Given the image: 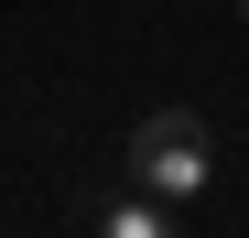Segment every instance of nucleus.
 <instances>
[{
	"instance_id": "1",
	"label": "nucleus",
	"mask_w": 249,
	"mask_h": 238,
	"mask_svg": "<svg viewBox=\"0 0 249 238\" xmlns=\"http://www.w3.org/2000/svg\"><path fill=\"white\" fill-rule=\"evenodd\" d=\"M130 173H141V195H162V206L206 195V173H217V152H206V119H195V108H152L141 130H130Z\"/></svg>"
},
{
	"instance_id": "2",
	"label": "nucleus",
	"mask_w": 249,
	"mask_h": 238,
	"mask_svg": "<svg viewBox=\"0 0 249 238\" xmlns=\"http://www.w3.org/2000/svg\"><path fill=\"white\" fill-rule=\"evenodd\" d=\"M98 238H174V217H162V195H130V206H108Z\"/></svg>"
},
{
	"instance_id": "3",
	"label": "nucleus",
	"mask_w": 249,
	"mask_h": 238,
	"mask_svg": "<svg viewBox=\"0 0 249 238\" xmlns=\"http://www.w3.org/2000/svg\"><path fill=\"white\" fill-rule=\"evenodd\" d=\"M238 11H249V0H238Z\"/></svg>"
}]
</instances>
